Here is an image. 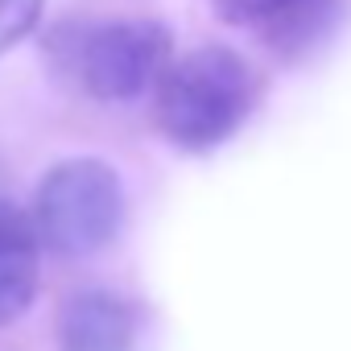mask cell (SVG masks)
I'll return each instance as SVG.
<instances>
[{
	"label": "cell",
	"instance_id": "cell-1",
	"mask_svg": "<svg viewBox=\"0 0 351 351\" xmlns=\"http://www.w3.org/2000/svg\"><path fill=\"white\" fill-rule=\"evenodd\" d=\"M153 87L157 128L178 149L228 141L256 104V71L228 46H199L169 58Z\"/></svg>",
	"mask_w": 351,
	"mask_h": 351
},
{
	"label": "cell",
	"instance_id": "cell-3",
	"mask_svg": "<svg viewBox=\"0 0 351 351\" xmlns=\"http://www.w3.org/2000/svg\"><path fill=\"white\" fill-rule=\"evenodd\" d=\"M169 29L149 17H108L95 25H75L54 38L58 62L71 79L104 104H124L145 95L169 66Z\"/></svg>",
	"mask_w": 351,
	"mask_h": 351
},
{
	"label": "cell",
	"instance_id": "cell-6",
	"mask_svg": "<svg viewBox=\"0 0 351 351\" xmlns=\"http://www.w3.org/2000/svg\"><path fill=\"white\" fill-rule=\"evenodd\" d=\"M326 0H211V9L240 29H265L277 42H293L310 21L322 17Z\"/></svg>",
	"mask_w": 351,
	"mask_h": 351
},
{
	"label": "cell",
	"instance_id": "cell-5",
	"mask_svg": "<svg viewBox=\"0 0 351 351\" xmlns=\"http://www.w3.org/2000/svg\"><path fill=\"white\" fill-rule=\"evenodd\" d=\"M42 277V244L34 236L29 211L0 199V326L17 322L34 298Z\"/></svg>",
	"mask_w": 351,
	"mask_h": 351
},
{
	"label": "cell",
	"instance_id": "cell-4",
	"mask_svg": "<svg viewBox=\"0 0 351 351\" xmlns=\"http://www.w3.org/2000/svg\"><path fill=\"white\" fill-rule=\"evenodd\" d=\"M136 314L108 289L71 293L58 310V351H132Z\"/></svg>",
	"mask_w": 351,
	"mask_h": 351
},
{
	"label": "cell",
	"instance_id": "cell-2",
	"mask_svg": "<svg viewBox=\"0 0 351 351\" xmlns=\"http://www.w3.org/2000/svg\"><path fill=\"white\" fill-rule=\"evenodd\" d=\"M34 236L58 256H91L120 236L124 182L99 157H66L42 173L29 211Z\"/></svg>",
	"mask_w": 351,
	"mask_h": 351
},
{
	"label": "cell",
	"instance_id": "cell-7",
	"mask_svg": "<svg viewBox=\"0 0 351 351\" xmlns=\"http://www.w3.org/2000/svg\"><path fill=\"white\" fill-rule=\"evenodd\" d=\"M46 13V0H0V58L9 50H17Z\"/></svg>",
	"mask_w": 351,
	"mask_h": 351
}]
</instances>
